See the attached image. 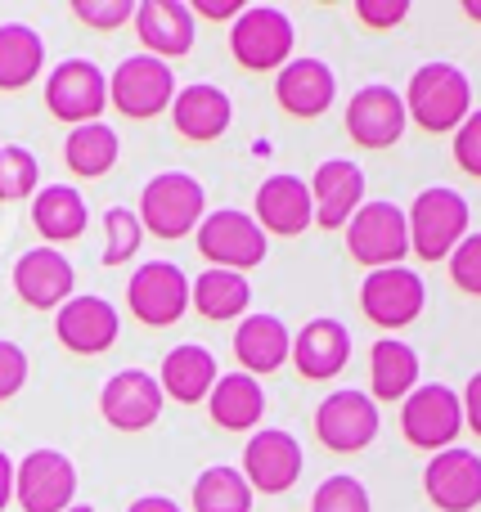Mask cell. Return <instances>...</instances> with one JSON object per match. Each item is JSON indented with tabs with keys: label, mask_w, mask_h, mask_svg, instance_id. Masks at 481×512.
<instances>
[{
	"label": "cell",
	"mask_w": 481,
	"mask_h": 512,
	"mask_svg": "<svg viewBox=\"0 0 481 512\" xmlns=\"http://www.w3.org/2000/svg\"><path fill=\"white\" fill-rule=\"evenodd\" d=\"M77 23L95 27V32H117L122 23L135 18V0H72Z\"/></svg>",
	"instance_id": "cell-38"
},
{
	"label": "cell",
	"mask_w": 481,
	"mask_h": 512,
	"mask_svg": "<svg viewBox=\"0 0 481 512\" xmlns=\"http://www.w3.org/2000/svg\"><path fill=\"white\" fill-rule=\"evenodd\" d=\"M14 499L23 512H68L77 499V468L63 450H32L14 463Z\"/></svg>",
	"instance_id": "cell-10"
},
{
	"label": "cell",
	"mask_w": 481,
	"mask_h": 512,
	"mask_svg": "<svg viewBox=\"0 0 481 512\" xmlns=\"http://www.w3.org/2000/svg\"><path fill=\"white\" fill-rule=\"evenodd\" d=\"M32 225H36V234L45 239V248L81 239V234H86V225H90L86 198H81L72 185H45V189H36V198H32Z\"/></svg>",
	"instance_id": "cell-28"
},
{
	"label": "cell",
	"mask_w": 481,
	"mask_h": 512,
	"mask_svg": "<svg viewBox=\"0 0 481 512\" xmlns=\"http://www.w3.org/2000/svg\"><path fill=\"white\" fill-rule=\"evenodd\" d=\"M423 490L441 512H473L481 504V459L459 445L432 454L423 468Z\"/></svg>",
	"instance_id": "cell-18"
},
{
	"label": "cell",
	"mask_w": 481,
	"mask_h": 512,
	"mask_svg": "<svg viewBox=\"0 0 481 512\" xmlns=\"http://www.w3.org/2000/svg\"><path fill=\"white\" fill-rule=\"evenodd\" d=\"M293 18L275 5H248L230 27V54L248 72H279L293 59Z\"/></svg>",
	"instance_id": "cell-4"
},
{
	"label": "cell",
	"mask_w": 481,
	"mask_h": 512,
	"mask_svg": "<svg viewBox=\"0 0 481 512\" xmlns=\"http://www.w3.org/2000/svg\"><path fill=\"white\" fill-rule=\"evenodd\" d=\"M198 252L212 261V270H252V265L266 261V234H261V225L252 221L248 212H239V207H221V212L203 216V225H198Z\"/></svg>",
	"instance_id": "cell-8"
},
{
	"label": "cell",
	"mask_w": 481,
	"mask_h": 512,
	"mask_svg": "<svg viewBox=\"0 0 481 512\" xmlns=\"http://www.w3.org/2000/svg\"><path fill=\"white\" fill-rule=\"evenodd\" d=\"M162 400L167 396H162L153 373L122 369L99 391V414H104V423L117 427V432H144V427H153L162 418Z\"/></svg>",
	"instance_id": "cell-15"
},
{
	"label": "cell",
	"mask_w": 481,
	"mask_h": 512,
	"mask_svg": "<svg viewBox=\"0 0 481 512\" xmlns=\"http://www.w3.org/2000/svg\"><path fill=\"white\" fill-rule=\"evenodd\" d=\"M54 333H59V342L72 355H104L117 342V333H122V315H117L113 301L95 297V292H81V297H68L59 306Z\"/></svg>",
	"instance_id": "cell-16"
},
{
	"label": "cell",
	"mask_w": 481,
	"mask_h": 512,
	"mask_svg": "<svg viewBox=\"0 0 481 512\" xmlns=\"http://www.w3.org/2000/svg\"><path fill=\"white\" fill-rule=\"evenodd\" d=\"M351 360V333L338 319H311L302 333L293 337V364L306 382H329L347 369Z\"/></svg>",
	"instance_id": "cell-25"
},
{
	"label": "cell",
	"mask_w": 481,
	"mask_h": 512,
	"mask_svg": "<svg viewBox=\"0 0 481 512\" xmlns=\"http://www.w3.org/2000/svg\"><path fill=\"white\" fill-rule=\"evenodd\" d=\"M216 378H221V373H216V355L198 342H180V346H171L167 360H162L158 387H162V396L180 400V405H198V400L212 396Z\"/></svg>",
	"instance_id": "cell-27"
},
{
	"label": "cell",
	"mask_w": 481,
	"mask_h": 512,
	"mask_svg": "<svg viewBox=\"0 0 481 512\" xmlns=\"http://www.w3.org/2000/svg\"><path fill=\"white\" fill-rule=\"evenodd\" d=\"M248 301H252L248 279L234 270H203L198 279H189V306L203 319H216V324L243 319L248 315Z\"/></svg>",
	"instance_id": "cell-30"
},
{
	"label": "cell",
	"mask_w": 481,
	"mask_h": 512,
	"mask_svg": "<svg viewBox=\"0 0 481 512\" xmlns=\"http://www.w3.org/2000/svg\"><path fill=\"white\" fill-rule=\"evenodd\" d=\"M27 382V351L18 342H5L0 337V400L18 396Z\"/></svg>",
	"instance_id": "cell-42"
},
{
	"label": "cell",
	"mask_w": 481,
	"mask_h": 512,
	"mask_svg": "<svg viewBox=\"0 0 481 512\" xmlns=\"http://www.w3.org/2000/svg\"><path fill=\"white\" fill-rule=\"evenodd\" d=\"M347 252L356 256L365 270H392L410 256V225H405V207L387 203H365L347 221Z\"/></svg>",
	"instance_id": "cell-6"
},
{
	"label": "cell",
	"mask_w": 481,
	"mask_h": 512,
	"mask_svg": "<svg viewBox=\"0 0 481 512\" xmlns=\"http://www.w3.org/2000/svg\"><path fill=\"white\" fill-rule=\"evenodd\" d=\"M45 108L68 126L99 122L108 108V77L99 72L95 59H63L45 77Z\"/></svg>",
	"instance_id": "cell-9"
},
{
	"label": "cell",
	"mask_w": 481,
	"mask_h": 512,
	"mask_svg": "<svg viewBox=\"0 0 481 512\" xmlns=\"http://www.w3.org/2000/svg\"><path fill=\"white\" fill-rule=\"evenodd\" d=\"M41 189V162L23 144H0V203H23Z\"/></svg>",
	"instance_id": "cell-35"
},
{
	"label": "cell",
	"mask_w": 481,
	"mask_h": 512,
	"mask_svg": "<svg viewBox=\"0 0 481 512\" xmlns=\"http://www.w3.org/2000/svg\"><path fill=\"white\" fill-rule=\"evenodd\" d=\"M459 409H464V423L473 427V436H481V373L468 378L464 396H459Z\"/></svg>",
	"instance_id": "cell-44"
},
{
	"label": "cell",
	"mask_w": 481,
	"mask_h": 512,
	"mask_svg": "<svg viewBox=\"0 0 481 512\" xmlns=\"http://www.w3.org/2000/svg\"><path fill=\"white\" fill-rule=\"evenodd\" d=\"M311 512H369L365 481L347 477V472L320 481V490H315V499H311Z\"/></svg>",
	"instance_id": "cell-37"
},
{
	"label": "cell",
	"mask_w": 481,
	"mask_h": 512,
	"mask_svg": "<svg viewBox=\"0 0 481 512\" xmlns=\"http://www.w3.org/2000/svg\"><path fill=\"white\" fill-rule=\"evenodd\" d=\"M464 14L473 18V23H481V0H464Z\"/></svg>",
	"instance_id": "cell-47"
},
{
	"label": "cell",
	"mask_w": 481,
	"mask_h": 512,
	"mask_svg": "<svg viewBox=\"0 0 481 512\" xmlns=\"http://www.w3.org/2000/svg\"><path fill=\"white\" fill-rule=\"evenodd\" d=\"M428 306V288L414 270L392 265V270H369L360 283V310L369 315V324L378 328H405L423 315Z\"/></svg>",
	"instance_id": "cell-14"
},
{
	"label": "cell",
	"mask_w": 481,
	"mask_h": 512,
	"mask_svg": "<svg viewBox=\"0 0 481 512\" xmlns=\"http://www.w3.org/2000/svg\"><path fill=\"white\" fill-rule=\"evenodd\" d=\"M117 153H122V140H117V131L104 122L72 126L68 140H63V162H68V171L81 180L108 176V171L117 167Z\"/></svg>",
	"instance_id": "cell-32"
},
{
	"label": "cell",
	"mask_w": 481,
	"mask_h": 512,
	"mask_svg": "<svg viewBox=\"0 0 481 512\" xmlns=\"http://www.w3.org/2000/svg\"><path fill=\"white\" fill-rule=\"evenodd\" d=\"M405 225H410V252L419 261H446L468 234V198L446 185L423 189L405 212Z\"/></svg>",
	"instance_id": "cell-3"
},
{
	"label": "cell",
	"mask_w": 481,
	"mask_h": 512,
	"mask_svg": "<svg viewBox=\"0 0 481 512\" xmlns=\"http://www.w3.org/2000/svg\"><path fill=\"white\" fill-rule=\"evenodd\" d=\"M356 14L365 27L387 32V27H401L410 18V0H356Z\"/></svg>",
	"instance_id": "cell-41"
},
{
	"label": "cell",
	"mask_w": 481,
	"mask_h": 512,
	"mask_svg": "<svg viewBox=\"0 0 481 512\" xmlns=\"http://www.w3.org/2000/svg\"><path fill=\"white\" fill-rule=\"evenodd\" d=\"M234 355H239L248 378L275 373L293 355V333L279 315H243L239 328H234Z\"/></svg>",
	"instance_id": "cell-26"
},
{
	"label": "cell",
	"mask_w": 481,
	"mask_h": 512,
	"mask_svg": "<svg viewBox=\"0 0 481 512\" xmlns=\"http://www.w3.org/2000/svg\"><path fill=\"white\" fill-rule=\"evenodd\" d=\"M302 445L293 432L284 427H266V432H252V441L243 445V481L252 486V495H284L297 486L302 477Z\"/></svg>",
	"instance_id": "cell-12"
},
{
	"label": "cell",
	"mask_w": 481,
	"mask_h": 512,
	"mask_svg": "<svg viewBox=\"0 0 481 512\" xmlns=\"http://www.w3.org/2000/svg\"><path fill=\"white\" fill-rule=\"evenodd\" d=\"M68 512H95V508H90V504H72Z\"/></svg>",
	"instance_id": "cell-48"
},
{
	"label": "cell",
	"mask_w": 481,
	"mask_h": 512,
	"mask_svg": "<svg viewBox=\"0 0 481 512\" xmlns=\"http://www.w3.org/2000/svg\"><path fill=\"white\" fill-rule=\"evenodd\" d=\"M45 41L27 23H0V90H23L41 77Z\"/></svg>",
	"instance_id": "cell-33"
},
{
	"label": "cell",
	"mask_w": 481,
	"mask_h": 512,
	"mask_svg": "<svg viewBox=\"0 0 481 512\" xmlns=\"http://www.w3.org/2000/svg\"><path fill=\"white\" fill-rule=\"evenodd\" d=\"M9 499H14V459L0 450V512H5Z\"/></svg>",
	"instance_id": "cell-45"
},
{
	"label": "cell",
	"mask_w": 481,
	"mask_h": 512,
	"mask_svg": "<svg viewBox=\"0 0 481 512\" xmlns=\"http://www.w3.org/2000/svg\"><path fill=\"white\" fill-rule=\"evenodd\" d=\"M131 23H135V36L144 41V54H153L162 63L194 50L198 27L185 0H140Z\"/></svg>",
	"instance_id": "cell-21"
},
{
	"label": "cell",
	"mask_w": 481,
	"mask_h": 512,
	"mask_svg": "<svg viewBox=\"0 0 481 512\" xmlns=\"http://www.w3.org/2000/svg\"><path fill=\"white\" fill-rule=\"evenodd\" d=\"M333 95H338V77H333V68L324 59H288L275 72V99L293 117L311 122V117L329 113Z\"/></svg>",
	"instance_id": "cell-23"
},
{
	"label": "cell",
	"mask_w": 481,
	"mask_h": 512,
	"mask_svg": "<svg viewBox=\"0 0 481 512\" xmlns=\"http://www.w3.org/2000/svg\"><path fill=\"white\" fill-rule=\"evenodd\" d=\"M144 243V225L131 207H108L104 212V265H126Z\"/></svg>",
	"instance_id": "cell-36"
},
{
	"label": "cell",
	"mask_w": 481,
	"mask_h": 512,
	"mask_svg": "<svg viewBox=\"0 0 481 512\" xmlns=\"http://www.w3.org/2000/svg\"><path fill=\"white\" fill-rule=\"evenodd\" d=\"M243 9H248L243 0H194V5H189V14H194V18H212V23H225V18L234 23Z\"/></svg>",
	"instance_id": "cell-43"
},
{
	"label": "cell",
	"mask_w": 481,
	"mask_h": 512,
	"mask_svg": "<svg viewBox=\"0 0 481 512\" xmlns=\"http://www.w3.org/2000/svg\"><path fill=\"white\" fill-rule=\"evenodd\" d=\"M126 512H180V504H171L167 495H144V499H135Z\"/></svg>",
	"instance_id": "cell-46"
},
{
	"label": "cell",
	"mask_w": 481,
	"mask_h": 512,
	"mask_svg": "<svg viewBox=\"0 0 481 512\" xmlns=\"http://www.w3.org/2000/svg\"><path fill=\"white\" fill-rule=\"evenodd\" d=\"M77 288V270L63 252L54 248H32L14 261V292L27 301L32 310H59L63 301Z\"/></svg>",
	"instance_id": "cell-20"
},
{
	"label": "cell",
	"mask_w": 481,
	"mask_h": 512,
	"mask_svg": "<svg viewBox=\"0 0 481 512\" xmlns=\"http://www.w3.org/2000/svg\"><path fill=\"white\" fill-rule=\"evenodd\" d=\"M140 225L153 234V239H185V234H194L198 225H203L207 216V194L203 185H198L189 171H162V176H153L149 185H144L140 194Z\"/></svg>",
	"instance_id": "cell-2"
},
{
	"label": "cell",
	"mask_w": 481,
	"mask_h": 512,
	"mask_svg": "<svg viewBox=\"0 0 481 512\" xmlns=\"http://www.w3.org/2000/svg\"><path fill=\"white\" fill-rule=\"evenodd\" d=\"M171 99H176V72L153 54H126L108 77V104L135 122L158 117L162 108H171Z\"/></svg>",
	"instance_id": "cell-5"
},
{
	"label": "cell",
	"mask_w": 481,
	"mask_h": 512,
	"mask_svg": "<svg viewBox=\"0 0 481 512\" xmlns=\"http://www.w3.org/2000/svg\"><path fill=\"white\" fill-rule=\"evenodd\" d=\"M194 512H252V486L243 481L239 468H216L198 472L194 481Z\"/></svg>",
	"instance_id": "cell-34"
},
{
	"label": "cell",
	"mask_w": 481,
	"mask_h": 512,
	"mask_svg": "<svg viewBox=\"0 0 481 512\" xmlns=\"http://www.w3.org/2000/svg\"><path fill=\"white\" fill-rule=\"evenodd\" d=\"M450 279L481 297V234H464V243L450 252Z\"/></svg>",
	"instance_id": "cell-39"
},
{
	"label": "cell",
	"mask_w": 481,
	"mask_h": 512,
	"mask_svg": "<svg viewBox=\"0 0 481 512\" xmlns=\"http://www.w3.org/2000/svg\"><path fill=\"white\" fill-rule=\"evenodd\" d=\"M311 207H315V225L342 230V225L365 207V171L351 158L320 162L311 176Z\"/></svg>",
	"instance_id": "cell-19"
},
{
	"label": "cell",
	"mask_w": 481,
	"mask_h": 512,
	"mask_svg": "<svg viewBox=\"0 0 481 512\" xmlns=\"http://www.w3.org/2000/svg\"><path fill=\"white\" fill-rule=\"evenodd\" d=\"M405 99L392 86H360L347 104V135L360 149H392L405 135Z\"/></svg>",
	"instance_id": "cell-17"
},
{
	"label": "cell",
	"mask_w": 481,
	"mask_h": 512,
	"mask_svg": "<svg viewBox=\"0 0 481 512\" xmlns=\"http://www.w3.org/2000/svg\"><path fill=\"white\" fill-rule=\"evenodd\" d=\"M126 306L140 324L171 328L189 310V279L176 261H144L126 283Z\"/></svg>",
	"instance_id": "cell-11"
},
{
	"label": "cell",
	"mask_w": 481,
	"mask_h": 512,
	"mask_svg": "<svg viewBox=\"0 0 481 512\" xmlns=\"http://www.w3.org/2000/svg\"><path fill=\"white\" fill-rule=\"evenodd\" d=\"M252 221L261 225V234H279V239H297L306 225H315L311 207V185L302 176H270L257 189V212Z\"/></svg>",
	"instance_id": "cell-22"
},
{
	"label": "cell",
	"mask_w": 481,
	"mask_h": 512,
	"mask_svg": "<svg viewBox=\"0 0 481 512\" xmlns=\"http://www.w3.org/2000/svg\"><path fill=\"white\" fill-rule=\"evenodd\" d=\"M369 382L378 400H405L419 387V351L401 337H383L369 351Z\"/></svg>",
	"instance_id": "cell-31"
},
{
	"label": "cell",
	"mask_w": 481,
	"mask_h": 512,
	"mask_svg": "<svg viewBox=\"0 0 481 512\" xmlns=\"http://www.w3.org/2000/svg\"><path fill=\"white\" fill-rule=\"evenodd\" d=\"M207 414L225 432H252L261 423V414H266V391L248 373H221L212 396H207Z\"/></svg>",
	"instance_id": "cell-29"
},
{
	"label": "cell",
	"mask_w": 481,
	"mask_h": 512,
	"mask_svg": "<svg viewBox=\"0 0 481 512\" xmlns=\"http://www.w3.org/2000/svg\"><path fill=\"white\" fill-rule=\"evenodd\" d=\"M455 162H459V171L481 180V108H473L464 117V126L455 131Z\"/></svg>",
	"instance_id": "cell-40"
},
{
	"label": "cell",
	"mask_w": 481,
	"mask_h": 512,
	"mask_svg": "<svg viewBox=\"0 0 481 512\" xmlns=\"http://www.w3.org/2000/svg\"><path fill=\"white\" fill-rule=\"evenodd\" d=\"M401 432L414 450H450L455 436L464 432V409H459V391L446 382H423L401 400Z\"/></svg>",
	"instance_id": "cell-7"
},
{
	"label": "cell",
	"mask_w": 481,
	"mask_h": 512,
	"mask_svg": "<svg viewBox=\"0 0 481 512\" xmlns=\"http://www.w3.org/2000/svg\"><path fill=\"white\" fill-rule=\"evenodd\" d=\"M405 117H414V126L428 135H446L459 131L464 117L473 113V81L459 63L432 59L423 63L410 77V90H405Z\"/></svg>",
	"instance_id": "cell-1"
},
{
	"label": "cell",
	"mask_w": 481,
	"mask_h": 512,
	"mask_svg": "<svg viewBox=\"0 0 481 512\" xmlns=\"http://www.w3.org/2000/svg\"><path fill=\"white\" fill-rule=\"evenodd\" d=\"M171 122H176V131L185 135V140L212 144L230 131L234 104L221 86H212V81H194V86L176 90V99H171Z\"/></svg>",
	"instance_id": "cell-24"
},
{
	"label": "cell",
	"mask_w": 481,
	"mask_h": 512,
	"mask_svg": "<svg viewBox=\"0 0 481 512\" xmlns=\"http://www.w3.org/2000/svg\"><path fill=\"white\" fill-rule=\"evenodd\" d=\"M315 436L333 454H360L378 436V400L365 391H333L315 409Z\"/></svg>",
	"instance_id": "cell-13"
}]
</instances>
